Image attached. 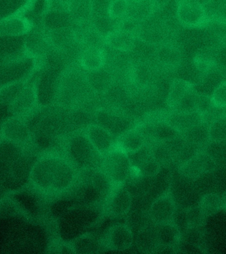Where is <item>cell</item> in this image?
<instances>
[{
	"label": "cell",
	"mask_w": 226,
	"mask_h": 254,
	"mask_svg": "<svg viewBox=\"0 0 226 254\" xmlns=\"http://www.w3.org/2000/svg\"><path fill=\"white\" fill-rule=\"evenodd\" d=\"M36 160L31 155L25 152L21 158L11 163L9 176L2 184L3 187L8 191L19 190L25 187L30 180L32 167Z\"/></svg>",
	"instance_id": "obj_6"
},
{
	"label": "cell",
	"mask_w": 226,
	"mask_h": 254,
	"mask_svg": "<svg viewBox=\"0 0 226 254\" xmlns=\"http://www.w3.org/2000/svg\"><path fill=\"white\" fill-rule=\"evenodd\" d=\"M199 205L206 217L213 216L221 210V196L217 193L204 195Z\"/></svg>",
	"instance_id": "obj_33"
},
{
	"label": "cell",
	"mask_w": 226,
	"mask_h": 254,
	"mask_svg": "<svg viewBox=\"0 0 226 254\" xmlns=\"http://www.w3.org/2000/svg\"><path fill=\"white\" fill-rule=\"evenodd\" d=\"M209 127V124L203 122L187 129L181 135L187 142L203 147L210 141Z\"/></svg>",
	"instance_id": "obj_28"
},
{
	"label": "cell",
	"mask_w": 226,
	"mask_h": 254,
	"mask_svg": "<svg viewBox=\"0 0 226 254\" xmlns=\"http://www.w3.org/2000/svg\"><path fill=\"white\" fill-rule=\"evenodd\" d=\"M103 172L115 185H122L129 178L132 171V162L128 153L116 147L103 157Z\"/></svg>",
	"instance_id": "obj_3"
},
{
	"label": "cell",
	"mask_w": 226,
	"mask_h": 254,
	"mask_svg": "<svg viewBox=\"0 0 226 254\" xmlns=\"http://www.w3.org/2000/svg\"><path fill=\"white\" fill-rule=\"evenodd\" d=\"M134 242L132 230L125 224H116L108 230L106 243L113 251H124L130 249Z\"/></svg>",
	"instance_id": "obj_14"
},
{
	"label": "cell",
	"mask_w": 226,
	"mask_h": 254,
	"mask_svg": "<svg viewBox=\"0 0 226 254\" xmlns=\"http://www.w3.org/2000/svg\"><path fill=\"white\" fill-rule=\"evenodd\" d=\"M97 122L117 138L132 128V123L128 119L105 111L99 112Z\"/></svg>",
	"instance_id": "obj_20"
},
{
	"label": "cell",
	"mask_w": 226,
	"mask_h": 254,
	"mask_svg": "<svg viewBox=\"0 0 226 254\" xmlns=\"http://www.w3.org/2000/svg\"><path fill=\"white\" fill-rule=\"evenodd\" d=\"M210 141L223 142L226 141V114L212 121L209 127Z\"/></svg>",
	"instance_id": "obj_34"
},
{
	"label": "cell",
	"mask_w": 226,
	"mask_h": 254,
	"mask_svg": "<svg viewBox=\"0 0 226 254\" xmlns=\"http://www.w3.org/2000/svg\"><path fill=\"white\" fill-rule=\"evenodd\" d=\"M195 88L191 82L183 78H175L171 82L166 98L167 106L171 110L179 104V102L189 91Z\"/></svg>",
	"instance_id": "obj_24"
},
{
	"label": "cell",
	"mask_w": 226,
	"mask_h": 254,
	"mask_svg": "<svg viewBox=\"0 0 226 254\" xmlns=\"http://www.w3.org/2000/svg\"><path fill=\"white\" fill-rule=\"evenodd\" d=\"M206 218L207 217L204 215L199 205L190 207L185 215L187 225L190 229L201 227L205 223Z\"/></svg>",
	"instance_id": "obj_39"
},
{
	"label": "cell",
	"mask_w": 226,
	"mask_h": 254,
	"mask_svg": "<svg viewBox=\"0 0 226 254\" xmlns=\"http://www.w3.org/2000/svg\"><path fill=\"white\" fill-rule=\"evenodd\" d=\"M25 152L23 145L19 143L3 138L0 140V159L10 165L21 158Z\"/></svg>",
	"instance_id": "obj_30"
},
{
	"label": "cell",
	"mask_w": 226,
	"mask_h": 254,
	"mask_svg": "<svg viewBox=\"0 0 226 254\" xmlns=\"http://www.w3.org/2000/svg\"><path fill=\"white\" fill-rule=\"evenodd\" d=\"M68 154L72 161L84 169H97L102 166L103 157L89 140L86 134H78L70 139L68 146Z\"/></svg>",
	"instance_id": "obj_2"
},
{
	"label": "cell",
	"mask_w": 226,
	"mask_h": 254,
	"mask_svg": "<svg viewBox=\"0 0 226 254\" xmlns=\"http://www.w3.org/2000/svg\"><path fill=\"white\" fill-rule=\"evenodd\" d=\"M11 165L0 159V183L2 184L9 177Z\"/></svg>",
	"instance_id": "obj_45"
},
{
	"label": "cell",
	"mask_w": 226,
	"mask_h": 254,
	"mask_svg": "<svg viewBox=\"0 0 226 254\" xmlns=\"http://www.w3.org/2000/svg\"><path fill=\"white\" fill-rule=\"evenodd\" d=\"M213 106L226 108V81L218 86L211 95Z\"/></svg>",
	"instance_id": "obj_42"
},
{
	"label": "cell",
	"mask_w": 226,
	"mask_h": 254,
	"mask_svg": "<svg viewBox=\"0 0 226 254\" xmlns=\"http://www.w3.org/2000/svg\"><path fill=\"white\" fill-rule=\"evenodd\" d=\"M145 144L146 136L142 131L138 129H131L122 136L118 137L117 140L118 147L128 154H134L138 152L144 148Z\"/></svg>",
	"instance_id": "obj_23"
},
{
	"label": "cell",
	"mask_w": 226,
	"mask_h": 254,
	"mask_svg": "<svg viewBox=\"0 0 226 254\" xmlns=\"http://www.w3.org/2000/svg\"><path fill=\"white\" fill-rule=\"evenodd\" d=\"M137 165L140 172L144 176H155L158 174L161 169L158 161L150 154H146L141 157Z\"/></svg>",
	"instance_id": "obj_35"
},
{
	"label": "cell",
	"mask_w": 226,
	"mask_h": 254,
	"mask_svg": "<svg viewBox=\"0 0 226 254\" xmlns=\"http://www.w3.org/2000/svg\"><path fill=\"white\" fill-rule=\"evenodd\" d=\"M156 56L159 63L166 67H175L179 65L182 60L180 50L171 44H160Z\"/></svg>",
	"instance_id": "obj_27"
},
{
	"label": "cell",
	"mask_w": 226,
	"mask_h": 254,
	"mask_svg": "<svg viewBox=\"0 0 226 254\" xmlns=\"http://www.w3.org/2000/svg\"><path fill=\"white\" fill-rule=\"evenodd\" d=\"M93 146L102 157L114 148L115 137L104 127L98 124L90 125L85 131Z\"/></svg>",
	"instance_id": "obj_10"
},
{
	"label": "cell",
	"mask_w": 226,
	"mask_h": 254,
	"mask_svg": "<svg viewBox=\"0 0 226 254\" xmlns=\"http://www.w3.org/2000/svg\"><path fill=\"white\" fill-rule=\"evenodd\" d=\"M78 61L81 67L87 72L98 71L106 66V50L100 46H86L81 52Z\"/></svg>",
	"instance_id": "obj_16"
},
{
	"label": "cell",
	"mask_w": 226,
	"mask_h": 254,
	"mask_svg": "<svg viewBox=\"0 0 226 254\" xmlns=\"http://www.w3.org/2000/svg\"><path fill=\"white\" fill-rule=\"evenodd\" d=\"M132 197L130 190L124 186L118 187L113 190L109 199L108 211L113 217H122L130 211Z\"/></svg>",
	"instance_id": "obj_19"
},
{
	"label": "cell",
	"mask_w": 226,
	"mask_h": 254,
	"mask_svg": "<svg viewBox=\"0 0 226 254\" xmlns=\"http://www.w3.org/2000/svg\"><path fill=\"white\" fill-rule=\"evenodd\" d=\"M33 29V23L23 14L0 20V36H23Z\"/></svg>",
	"instance_id": "obj_13"
},
{
	"label": "cell",
	"mask_w": 226,
	"mask_h": 254,
	"mask_svg": "<svg viewBox=\"0 0 226 254\" xmlns=\"http://www.w3.org/2000/svg\"><path fill=\"white\" fill-rule=\"evenodd\" d=\"M225 45H226V37L225 38Z\"/></svg>",
	"instance_id": "obj_48"
},
{
	"label": "cell",
	"mask_w": 226,
	"mask_h": 254,
	"mask_svg": "<svg viewBox=\"0 0 226 254\" xmlns=\"http://www.w3.org/2000/svg\"><path fill=\"white\" fill-rule=\"evenodd\" d=\"M48 45L44 34L33 31L25 36V46L27 55L40 58L43 55L44 47Z\"/></svg>",
	"instance_id": "obj_29"
},
{
	"label": "cell",
	"mask_w": 226,
	"mask_h": 254,
	"mask_svg": "<svg viewBox=\"0 0 226 254\" xmlns=\"http://www.w3.org/2000/svg\"><path fill=\"white\" fill-rule=\"evenodd\" d=\"M1 123H0V129H1Z\"/></svg>",
	"instance_id": "obj_49"
},
{
	"label": "cell",
	"mask_w": 226,
	"mask_h": 254,
	"mask_svg": "<svg viewBox=\"0 0 226 254\" xmlns=\"http://www.w3.org/2000/svg\"><path fill=\"white\" fill-rule=\"evenodd\" d=\"M23 213L19 205L11 197H5L0 201V217L12 218Z\"/></svg>",
	"instance_id": "obj_37"
},
{
	"label": "cell",
	"mask_w": 226,
	"mask_h": 254,
	"mask_svg": "<svg viewBox=\"0 0 226 254\" xmlns=\"http://www.w3.org/2000/svg\"><path fill=\"white\" fill-rule=\"evenodd\" d=\"M98 247L94 239L90 236H82L76 240L73 245V249L76 253L81 254H90L94 253Z\"/></svg>",
	"instance_id": "obj_40"
},
{
	"label": "cell",
	"mask_w": 226,
	"mask_h": 254,
	"mask_svg": "<svg viewBox=\"0 0 226 254\" xmlns=\"http://www.w3.org/2000/svg\"><path fill=\"white\" fill-rule=\"evenodd\" d=\"M139 239L140 241L138 243L140 244V247L144 250H151L159 245L155 229H145L141 233Z\"/></svg>",
	"instance_id": "obj_41"
},
{
	"label": "cell",
	"mask_w": 226,
	"mask_h": 254,
	"mask_svg": "<svg viewBox=\"0 0 226 254\" xmlns=\"http://www.w3.org/2000/svg\"><path fill=\"white\" fill-rule=\"evenodd\" d=\"M9 192V191H8L7 189L0 183V201L5 198V197H7Z\"/></svg>",
	"instance_id": "obj_46"
},
{
	"label": "cell",
	"mask_w": 226,
	"mask_h": 254,
	"mask_svg": "<svg viewBox=\"0 0 226 254\" xmlns=\"http://www.w3.org/2000/svg\"><path fill=\"white\" fill-rule=\"evenodd\" d=\"M166 122L179 132L182 133L187 129L203 122V114L198 111L191 112H172Z\"/></svg>",
	"instance_id": "obj_21"
},
{
	"label": "cell",
	"mask_w": 226,
	"mask_h": 254,
	"mask_svg": "<svg viewBox=\"0 0 226 254\" xmlns=\"http://www.w3.org/2000/svg\"><path fill=\"white\" fill-rule=\"evenodd\" d=\"M176 205L172 195L167 191L151 205L150 216L155 224L171 222L174 217Z\"/></svg>",
	"instance_id": "obj_11"
},
{
	"label": "cell",
	"mask_w": 226,
	"mask_h": 254,
	"mask_svg": "<svg viewBox=\"0 0 226 254\" xmlns=\"http://www.w3.org/2000/svg\"><path fill=\"white\" fill-rule=\"evenodd\" d=\"M146 134L159 142H167L180 136L181 132L175 127L165 122L155 123L146 127Z\"/></svg>",
	"instance_id": "obj_26"
},
{
	"label": "cell",
	"mask_w": 226,
	"mask_h": 254,
	"mask_svg": "<svg viewBox=\"0 0 226 254\" xmlns=\"http://www.w3.org/2000/svg\"><path fill=\"white\" fill-rule=\"evenodd\" d=\"M212 19L217 23L226 25V3L222 4L217 8Z\"/></svg>",
	"instance_id": "obj_44"
},
{
	"label": "cell",
	"mask_w": 226,
	"mask_h": 254,
	"mask_svg": "<svg viewBox=\"0 0 226 254\" xmlns=\"http://www.w3.org/2000/svg\"><path fill=\"white\" fill-rule=\"evenodd\" d=\"M40 59L27 55L0 64V87L33 77L39 69Z\"/></svg>",
	"instance_id": "obj_1"
},
{
	"label": "cell",
	"mask_w": 226,
	"mask_h": 254,
	"mask_svg": "<svg viewBox=\"0 0 226 254\" xmlns=\"http://www.w3.org/2000/svg\"><path fill=\"white\" fill-rule=\"evenodd\" d=\"M159 245L163 247H172L179 243L181 233L178 227L171 222L157 224L155 227Z\"/></svg>",
	"instance_id": "obj_25"
},
{
	"label": "cell",
	"mask_w": 226,
	"mask_h": 254,
	"mask_svg": "<svg viewBox=\"0 0 226 254\" xmlns=\"http://www.w3.org/2000/svg\"><path fill=\"white\" fill-rule=\"evenodd\" d=\"M0 133L2 138L22 145L29 142L32 134L25 119L14 116L2 123Z\"/></svg>",
	"instance_id": "obj_9"
},
{
	"label": "cell",
	"mask_w": 226,
	"mask_h": 254,
	"mask_svg": "<svg viewBox=\"0 0 226 254\" xmlns=\"http://www.w3.org/2000/svg\"><path fill=\"white\" fill-rule=\"evenodd\" d=\"M58 157L48 155L37 159L34 163L30 181L38 190L52 191Z\"/></svg>",
	"instance_id": "obj_5"
},
{
	"label": "cell",
	"mask_w": 226,
	"mask_h": 254,
	"mask_svg": "<svg viewBox=\"0 0 226 254\" xmlns=\"http://www.w3.org/2000/svg\"><path fill=\"white\" fill-rule=\"evenodd\" d=\"M217 163L213 157L206 152H200L196 156L181 163L179 172L189 179H197L213 171Z\"/></svg>",
	"instance_id": "obj_8"
},
{
	"label": "cell",
	"mask_w": 226,
	"mask_h": 254,
	"mask_svg": "<svg viewBox=\"0 0 226 254\" xmlns=\"http://www.w3.org/2000/svg\"><path fill=\"white\" fill-rule=\"evenodd\" d=\"M25 36H0V64L27 56Z\"/></svg>",
	"instance_id": "obj_18"
},
{
	"label": "cell",
	"mask_w": 226,
	"mask_h": 254,
	"mask_svg": "<svg viewBox=\"0 0 226 254\" xmlns=\"http://www.w3.org/2000/svg\"><path fill=\"white\" fill-rule=\"evenodd\" d=\"M44 31V37L48 45L56 50L66 49L72 42L74 40L76 41L74 30L68 27Z\"/></svg>",
	"instance_id": "obj_22"
},
{
	"label": "cell",
	"mask_w": 226,
	"mask_h": 254,
	"mask_svg": "<svg viewBox=\"0 0 226 254\" xmlns=\"http://www.w3.org/2000/svg\"><path fill=\"white\" fill-rule=\"evenodd\" d=\"M157 9L154 0H128L126 17L133 23H144L150 19Z\"/></svg>",
	"instance_id": "obj_17"
},
{
	"label": "cell",
	"mask_w": 226,
	"mask_h": 254,
	"mask_svg": "<svg viewBox=\"0 0 226 254\" xmlns=\"http://www.w3.org/2000/svg\"><path fill=\"white\" fill-rule=\"evenodd\" d=\"M31 79L19 96L9 106L11 116L25 119L26 117L31 116L38 107L36 80L31 81Z\"/></svg>",
	"instance_id": "obj_7"
},
{
	"label": "cell",
	"mask_w": 226,
	"mask_h": 254,
	"mask_svg": "<svg viewBox=\"0 0 226 254\" xmlns=\"http://www.w3.org/2000/svg\"><path fill=\"white\" fill-rule=\"evenodd\" d=\"M136 32L117 27L104 36V42L112 49L120 52H130L136 46Z\"/></svg>",
	"instance_id": "obj_12"
},
{
	"label": "cell",
	"mask_w": 226,
	"mask_h": 254,
	"mask_svg": "<svg viewBox=\"0 0 226 254\" xmlns=\"http://www.w3.org/2000/svg\"><path fill=\"white\" fill-rule=\"evenodd\" d=\"M97 169H92V184L99 192L106 194L110 192L111 185L113 183L111 181L103 171H96Z\"/></svg>",
	"instance_id": "obj_38"
},
{
	"label": "cell",
	"mask_w": 226,
	"mask_h": 254,
	"mask_svg": "<svg viewBox=\"0 0 226 254\" xmlns=\"http://www.w3.org/2000/svg\"><path fill=\"white\" fill-rule=\"evenodd\" d=\"M31 78L13 82L0 87V104L9 106L21 94Z\"/></svg>",
	"instance_id": "obj_32"
},
{
	"label": "cell",
	"mask_w": 226,
	"mask_h": 254,
	"mask_svg": "<svg viewBox=\"0 0 226 254\" xmlns=\"http://www.w3.org/2000/svg\"><path fill=\"white\" fill-rule=\"evenodd\" d=\"M221 210L226 211V191L221 196Z\"/></svg>",
	"instance_id": "obj_47"
},
{
	"label": "cell",
	"mask_w": 226,
	"mask_h": 254,
	"mask_svg": "<svg viewBox=\"0 0 226 254\" xmlns=\"http://www.w3.org/2000/svg\"><path fill=\"white\" fill-rule=\"evenodd\" d=\"M33 0H0V20L23 14Z\"/></svg>",
	"instance_id": "obj_31"
},
{
	"label": "cell",
	"mask_w": 226,
	"mask_h": 254,
	"mask_svg": "<svg viewBox=\"0 0 226 254\" xmlns=\"http://www.w3.org/2000/svg\"><path fill=\"white\" fill-rule=\"evenodd\" d=\"M212 64L215 67L226 68V45L217 48L212 56Z\"/></svg>",
	"instance_id": "obj_43"
},
{
	"label": "cell",
	"mask_w": 226,
	"mask_h": 254,
	"mask_svg": "<svg viewBox=\"0 0 226 254\" xmlns=\"http://www.w3.org/2000/svg\"><path fill=\"white\" fill-rule=\"evenodd\" d=\"M128 0H111L107 13L113 21H122L126 17Z\"/></svg>",
	"instance_id": "obj_36"
},
{
	"label": "cell",
	"mask_w": 226,
	"mask_h": 254,
	"mask_svg": "<svg viewBox=\"0 0 226 254\" xmlns=\"http://www.w3.org/2000/svg\"><path fill=\"white\" fill-rule=\"evenodd\" d=\"M76 170L70 161L58 157L52 191L62 192L71 187L76 179Z\"/></svg>",
	"instance_id": "obj_15"
},
{
	"label": "cell",
	"mask_w": 226,
	"mask_h": 254,
	"mask_svg": "<svg viewBox=\"0 0 226 254\" xmlns=\"http://www.w3.org/2000/svg\"><path fill=\"white\" fill-rule=\"evenodd\" d=\"M179 23L187 28H199L209 21L205 5L199 0H179L176 8Z\"/></svg>",
	"instance_id": "obj_4"
}]
</instances>
